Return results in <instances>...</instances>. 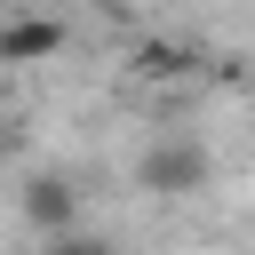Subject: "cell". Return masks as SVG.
I'll return each mask as SVG.
<instances>
[{
  "instance_id": "7a4b0ae2",
  "label": "cell",
  "mask_w": 255,
  "mask_h": 255,
  "mask_svg": "<svg viewBox=\"0 0 255 255\" xmlns=\"http://www.w3.org/2000/svg\"><path fill=\"white\" fill-rule=\"evenodd\" d=\"M24 215L56 239V231H72V223H80V191H72L64 175H32V183H24Z\"/></svg>"
},
{
  "instance_id": "6da1fadb",
  "label": "cell",
  "mask_w": 255,
  "mask_h": 255,
  "mask_svg": "<svg viewBox=\"0 0 255 255\" xmlns=\"http://www.w3.org/2000/svg\"><path fill=\"white\" fill-rule=\"evenodd\" d=\"M135 183H143L151 199H191V191L207 183V151H199L191 135H167V143H151V151H143Z\"/></svg>"
},
{
  "instance_id": "277c9868",
  "label": "cell",
  "mask_w": 255,
  "mask_h": 255,
  "mask_svg": "<svg viewBox=\"0 0 255 255\" xmlns=\"http://www.w3.org/2000/svg\"><path fill=\"white\" fill-rule=\"evenodd\" d=\"M48 255H112V247H104V239H80V231H56Z\"/></svg>"
},
{
  "instance_id": "3957f363",
  "label": "cell",
  "mask_w": 255,
  "mask_h": 255,
  "mask_svg": "<svg viewBox=\"0 0 255 255\" xmlns=\"http://www.w3.org/2000/svg\"><path fill=\"white\" fill-rule=\"evenodd\" d=\"M64 48V24L56 16H8L0 24V64H40Z\"/></svg>"
}]
</instances>
